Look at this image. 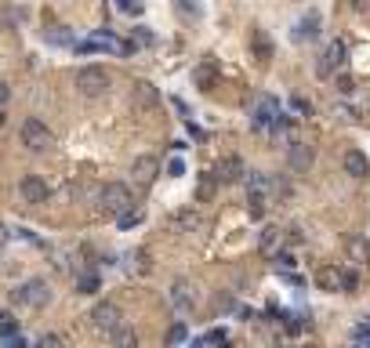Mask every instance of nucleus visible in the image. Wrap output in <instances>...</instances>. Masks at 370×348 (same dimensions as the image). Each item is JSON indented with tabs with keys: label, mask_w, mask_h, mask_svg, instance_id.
<instances>
[{
	"label": "nucleus",
	"mask_w": 370,
	"mask_h": 348,
	"mask_svg": "<svg viewBox=\"0 0 370 348\" xmlns=\"http://www.w3.org/2000/svg\"><path fill=\"white\" fill-rule=\"evenodd\" d=\"M316 287L326 290V294H352L359 287V276L341 269V265H319L316 269Z\"/></svg>",
	"instance_id": "obj_1"
},
{
	"label": "nucleus",
	"mask_w": 370,
	"mask_h": 348,
	"mask_svg": "<svg viewBox=\"0 0 370 348\" xmlns=\"http://www.w3.org/2000/svg\"><path fill=\"white\" fill-rule=\"evenodd\" d=\"M244 182H247V203H251V218H261V210H265L269 203H276V196H272V174L251 170Z\"/></svg>",
	"instance_id": "obj_2"
},
{
	"label": "nucleus",
	"mask_w": 370,
	"mask_h": 348,
	"mask_svg": "<svg viewBox=\"0 0 370 348\" xmlns=\"http://www.w3.org/2000/svg\"><path fill=\"white\" fill-rule=\"evenodd\" d=\"M98 207H102V214H109V218H124L131 207H135V196H131V189H127L124 182H109V185H102V192H98Z\"/></svg>",
	"instance_id": "obj_3"
},
{
	"label": "nucleus",
	"mask_w": 370,
	"mask_h": 348,
	"mask_svg": "<svg viewBox=\"0 0 370 348\" xmlns=\"http://www.w3.org/2000/svg\"><path fill=\"white\" fill-rule=\"evenodd\" d=\"M77 91L84 98H98L109 91V73L102 69V65H84V69H77Z\"/></svg>",
	"instance_id": "obj_4"
},
{
	"label": "nucleus",
	"mask_w": 370,
	"mask_h": 348,
	"mask_svg": "<svg viewBox=\"0 0 370 348\" xmlns=\"http://www.w3.org/2000/svg\"><path fill=\"white\" fill-rule=\"evenodd\" d=\"M22 145H26L29 152H48L55 145L51 127L44 123V120H37V116H29L26 123H22Z\"/></svg>",
	"instance_id": "obj_5"
},
{
	"label": "nucleus",
	"mask_w": 370,
	"mask_h": 348,
	"mask_svg": "<svg viewBox=\"0 0 370 348\" xmlns=\"http://www.w3.org/2000/svg\"><path fill=\"white\" fill-rule=\"evenodd\" d=\"M283 120V113H279V102L272 98V95H261L258 102H254V109H251V127L254 130H269L272 135V127Z\"/></svg>",
	"instance_id": "obj_6"
},
{
	"label": "nucleus",
	"mask_w": 370,
	"mask_h": 348,
	"mask_svg": "<svg viewBox=\"0 0 370 348\" xmlns=\"http://www.w3.org/2000/svg\"><path fill=\"white\" fill-rule=\"evenodd\" d=\"M11 294H15L18 304H26V309H44V304L51 301V290H48V283H44V279H26Z\"/></svg>",
	"instance_id": "obj_7"
},
{
	"label": "nucleus",
	"mask_w": 370,
	"mask_h": 348,
	"mask_svg": "<svg viewBox=\"0 0 370 348\" xmlns=\"http://www.w3.org/2000/svg\"><path fill=\"white\" fill-rule=\"evenodd\" d=\"M91 323L98 326V330H105V334L120 330V326H124V312H120V304H117V301H98L95 309H91Z\"/></svg>",
	"instance_id": "obj_8"
},
{
	"label": "nucleus",
	"mask_w": 370,
	"mask_h": 348,
	"mask_svg": "<svg viewBox=\"0 0 370 348\" xmlns=\"http://www.w3.org/2000/svg\"><path fill=\"white\" fill-rule=\"evenodd\" d=\"M345 55H348L345 40H331V44H326V51L319 55V62H316V76H334L345 65Z\"/></svg>",
	"instance_id": "obj_9"
},
{
	"label": "nucleus",
	"mask_w": 370,
	"mask_h": 348,
	"mask_svg": "<svg viewBox=\"0 0 370 348\" xmlns=\"http://www.w3.org/2000/svg\"><path fill=\"white\" fill-rule=\"evenodd\" d=\"M167 301H171V309H174V312L189 316V312L196 309V287H192L189 279H174V283H171V294H167Z\"/></svg>",
	"instance_id": "obj_10"
},
{
	"label": "nucleus",
	"mask_w": 370,
	"mask_h": 348,
	"mask_svg": "<svg viewBox=\"0 0 370 348\" xmlns=\"http://www.w3.org/2000/svg\"><path fill=\"white\" fill-rule=\"evenodd\" d=\"M18 196H22V200H26V203H48V196H51V185L48 182H44L40 178V174H26V178H22L18 182Z\"/></svg>",
	"instance_id": "obj_11"
},
{
	"label": "nucleus",
	"mask_w": 370,
	"mask_h": 348,
	"mask_svg": "<svg viewBox=\"0 0 370 348\" xmlns=\"http://www.w3.org/2000/svg\"><path fill=\"white\" fill-rule=\"evenodd\" d=\"M312 160H316V152H312L309 142H291V145H287V167H291L294 174H309Z\"/></svg>",
	"instance_id": "obj_12"
},
{
	"label": "nucleus",
	"mask_w": 370,
	"mask_h": 348,
	"mask_svg": "<svg viewBox=\"0 0 370 348\" xmlns=\"http://www.w3.org/2000/svg\"><path fill=\"white\" fill-rule=\"evenodd\" d=\"M157 174H160V160L157 156H138L135 163H131V178H135L138 189H149L152 182H157Z\"/></svg>",
	"instance_id": "obj_13"
},
{
	"label": "nucleus",
	"mask_w": 370,
	"mask_h": 348,
	"mask_svg": "<svg viewBox=\"0 0 370 348\" xmlns=\"http://www.w3.org/2000/svg\"><path fill=\"white\" fill-rule=\"evenodd\" d=\"M157 102H160V91L149 80H135V83H131V105H135L138 113H149Z\"/></svg>",
	"instance_id": "obj_14"
},
{
	"label": "nucleus",
	"mask_w": 370,
	"mask_h": 348,
	"mask_svg": "<svg viewBox=\"0 0 370 348\" xmlns=\"http://www.w3.org/2000/svg\"><path fill=\"white\" fill-rule=\"evenodd\" d=\"M239 178H247L244 160H239V156L218 160V167H214V182H218V185H232V182H239Z\"/></svg>",
	"instance_id": "obj_15"
},
{
	"label": "nucleus",
	"mask_w": 370,
	"mask_h": 348,
	"mask_svg": "<svg viewBox=\"0 0 370 348\" xmlns=\"http://www.w3.org/2000/svg\"><path fill=\"white\" fill-rule=\"evenodd\" d=\"M283 243H287V232L276 229V225H265V229H261V236H258V250L265 254V257L283 254Z\"/></svg>",
	"instance_id": "obj_16"
},
{
	"label": "nucleus",
	"mask_w": 370,
	"mask_h": 348,
	"mask_svg": "<svg viewBox=\"0 0 370 348\" xmlns=\"http://www.w3.org/2000/svg\"><path fill=\"white\" fill-rule=\"evenodd\" d=\"M171 232H182V236H189V232H200L204 229V218L196 214L192 207H185V210H178V214H171Z\"/></svg>",
	"instance_id": "obj_17"
},
{
	"label": "nucleus",
	"mask_w": 370,
	"mask_h": 348,
	"mask_svg": "<svg viewBox=\"0 0 370 348\" xmlns=\"http://www.w3.org/2000/svg\"><path fill=\"white\" fill-rule=\"evenodd\" d=\"M316 33H319V11H309L305 18H298V22H294V29H291V36H294L298 44L312 40Z\"/></svg>",
	"instance_id": "obj_18"
},
{
	"label": "nucleus",
	"mask_w": 370,
	"mask_h": 348,
	"mask_svg": "<svg viewBox=\"0 0 370 348\" xmlns=\"http://www.w3.org/2000/svg\"><path fill=\"white\" fill-rule=\"evenodd\" d=\"M341 167H345V174H352V178H366L370 174V163H366V156L359 149H348L341 156Z\"/></svg>",
	"instance_id": "obj_19"
},
{
	"label": "nucleus",
	"mask_w": 370,
	"mask_h": 348,
	"mask_svg": "<svg viewBox=\"0 0 370 348\" xmlns=\"http://www.w3.org/2000/svg\"><path fill=\"white\" fill-rule=\"evenodd\" d=\"M345 254L352 257V261H370V243H366V236H359V232H352V236H345Z\"/></svg>",
	"instance_id": "obj_20"
},
{
	"label": "nucleus",
	"mask_w": 370,
	"mask_h": 348,
	"mask_svg": "<svg viewBox=\"0 0 370 348\" xmlns=\"http://www.w3.org/2000/svg\"><path fill=\"white\" fill-rule=\"evenodd\" d=\"M251 48H254V55H258V62H269L272 58V40H269V33L265 29H251Z\"/></svg>",
	"instance_id": "obj_21"
},
{
	"label": "nucleus",
	"mask_w": 370,
	"mask_h": 348,
	"mask_svg": "<svg viewBox=\"0 0 370 348\" xmlns=\"http://www.w3.org/2000/svg\"><path fill=\"white\" fill-rule=\"evenodd\" d=\"M109 344H113V348H138V334H135V330H131V326L124 323L120 330H113V334H109Z\"/></svg>",
	"instance_id": "obj_22"
},
{
	"label": "nucleus",
	"mask_w": 370,
	"mask_h": 348,
	"mask_svg": "<svg viewBox=\"0 0 370 348\" xmlns=\"http://www.w3.org/2000/svg\"><path fill=\"white\" fill-rule=\"evenodd\" d=\"M102 279L98 272H77V294H98Z\"/></svg>",
	"instance_id": "obj_23"
},
{
	"label": "nucleus",
	"mask_w": 370,
	"mask_h": 348,
	"mask_svg": "<svg viewBox=\"0 0 370 348\" xmlns=\"http://www.w3.org/2000/svg\"><path fill=\"white\" fill-rule=\"evenodd\" d=\"M149 269H152V261H149V250H135V254H131V272L145 276Z\"/></svg>",
	"instance_id": "obj_24"
},
{
	"label": "nucleus",
	"mask_w": 370,
	"mask_h": 348,
	"mask_svg": "<svg viewBox=\"0 0 370 348\" xmlns=\"http://www.w3.org/2000/svg\"><path fill=\"white\" fill-rule=\"evenodd\" d=\"M0 337H4V341H11V337H18V319L15 316H0Z\"/></svg>",
	"instance_id": "obj_25"
},
{
	"label": "nucleus",
	"mask_w": 370,
	"mask_h": 348,
	"mask_svg": "<svg viewBox=\"0 0 370 348\" xmlns=\"http://www.w3.org/2000/svg\"><path fill=\"white\" fill-rule=\"evenodd\" d=\"M142 218H145V214H142L138 207H131V210H127L124 218H117V225H120V229L127 232V229H135V225H142Z\"/></svg>",
	"instance_id": "obj_26"
},
{
	"label": "nucleus",
	"mask_w": 370,
	"mask_h": 348,
	"mask_svg": "<svg viewBox=\"0 0 370 348\" xmlns=\"http://www.w3.org/2000/svg\"><path fill=\"white\" fill-rule=\"evenodd\" d=\"M44 40H48V44H73V33L65 29V26H55V29L44 33Z\"/></svg>",
	"instance_id": "obj_27"
},
{
	"label": "nucleus",
	"mask_w": 370,
	"mask_h": 348,
	"mask_svg": "<svg viewBox=\"0 0 370 348\" xmlns=\"http://www.w3.org/2000/svg\"><path fill=\"white\" fill-rule=\"evenodd\" d=\"M192 76H196V83H200V87H211V83H214V65H211V62L196 65V73H192Z\"/></svg>",
	"instance_id": "obj_28"
},
{
	"label": "nucleus",
	"mask_w": 370,
	"mask_h": 348,
	"mask_svg": "<svg viewBox=\"0 0 370 348\" xmlns=\"http://www.w3.org/2000/svg\"><path fill=\"white\" fill-rule=\"evenodd\" d=\"M185 337H189V326L185 323H174L171 330H167V344H182Z\"/></svg>",
	"instance_id": "obj_29"
},
{
	"label": "nucleus",
	"mask_w": 370,
	"mask_h": 348,
	"mask_svg": "<svg viewBox=\"0 0 370 348\" xmlns=\"http://www.w3.org/2000/svg\"><path fill=\"white\" fill-rule=\"evenodd\" d=\"M352 337H356L363 348H370V319H363V323L356 326V330H352Z\"/></svg>",
	"instance_id": "obj_30"
},
{
	"label": "nucleus",
	"mask_w": 370,
	"mask_h": 348,
	"mask_svg": "<svg viewBox=\"0 0 370 348\" xmlns=\"http://www.w3.org/2000/svg\"><path fill=\"white\" fill-rule=\"evenodd\" d=\"M33 348H62V337L58 334H40Z\"/></svg>",
	"instance_id": "obj_31"
},
{
	"label": "nucleus",
	"mask_w": 370,
	"mask_h": 348,
	"mask_svg": "<svg viewBox=\"0 0 370 348\" xmlns=\"http://www.w3.org/2000/svg\"><path fill=\"white\" fill-rule=\"evenodd\" d=\"M291 109H294L298 116H312V105L305 102V98H291Z\"/></svg>",
	"instance_id": "obj_32"
},
{
	"label": "nucleus",
	"mask_w": 370,
	"mask_h": 348,
	"mask_svg": "<svg viewBox=\"0 0 370 348\" xmlns=\"http://www.w3.org/2000/svg\"><path fill=\"white\" fill-rule=\"evenodd\" d=\"M272 261H276L279 269H294V265H298V261H294V254H287V250H283V254H276Z\"/></svg>",
	"instance_id": "obj_33"
},
{
	"label": "nucleus",
	"mask_w": 370,
	"mask_h": 348,
	"mask_svg": "<svg viewBox=\"0 0 370 348\" xmlns=\"http://www.w3.org/2000/svg\"><path fill=\"white\" fill-rule=\"evenodd\" d=\"M120 11L124 15H142V4L138 0H120Z\"/></svg>",
	"instance_id": "obj_34"
},
{
	"label": "nucleus",
	"mask_w": 370,
	"mask_h": 348,
	"mask_svg": "<svg viewBox=\"0 0 370 348\" xmlns=\"http://www.w3.org/2000/svg\"><path fill=\"white\" fill-rule=\"evenodd\" d=\"M334 116H338V120H356V109H348V105L341 102V105H334Z\"/></svg>",
	"instance_id": "obj_35"
},
{
	"label": "nucleus",
	"mask_w": 370,
	"mask_h": 348,
	"mask_svg": "<svg viewBox=\"0 0 370 348\" xmlns=\"http://www.w3.org/2000/svg\"><path fill=\"white\" fill-rule=\"evenodd\" d=\"M214 185H218V182H214V174H207V178L200 182V200H207V196L214 192Z\"/></svg>",
	"instance_id": "obj_36"
},
{
	"label": "nucleus",
	"mask_w": 370,
	"mask_h": 348,
	"mask_svg": "<svg viewBox=\"0 0 370 348\" xmlns=\"http://www.w3.org/2000/svg\"><path fill=\"white\" fill-rule=\"evenodd\" d=\"M167 174H171V178H182V174H185V163H182V160H171V163H167Z\"/></svg>",
	"instance_id": "obj_37"
},
{
	"label": "nucleus",
	"mask_w": 370,
	"mask_h": 348,
	"mask_svg": "<svg viewBox=\"0 0 370 348\" xmlns=\"http://www.w3.org/2000/svg\"><path fill=\"white\" fill-rule=\"evenodd\" d=\"M11 102V87H8V80H0V109H4Z\"/></svg>",
	"instance_id": "obj_38"
},
{
	"label": "nucleus",
	"mask_w": 370,
	"mask_h": 348,
	"mask_svg": "<svg viewBox=\"0 0 370 348\" xmlns=\"http://www.w3.org/2000/svg\"><path fill=\"white\" fill-rule=\"evenodd\" d=\"M338 91H341V95H352V91H356V83L348 80V76H341V80H338Z\"/></svg>",
	"instance_id": "obj_39"
},
{
	"label": "nucleus",
	"mask_w": 370,
	"mask_h": 348,
	"mask_svg": "<svg viewBox=\"0 0 370 348\" xmlns=\"http://www.w3.org/2000/svg\"><path fill=\"white\" fill-rule=\"evenodd\" d=\"M135 40H138V44H152V33H149L145 26H138V29H135Z\"/></svg>",
	"instance_id": "obj_40"
},
{
	"label": "nucleus",
	"mask_w": 370,
	"mask_h": 348,
	"mask_svg": "<svg viewBox=\"0 0 370 348\" xmlns=\"http://www.w3.org/2000/svg\"><path fill=\"white\" fill-rule=\"evenodd\" d=\"M283 232H287V239H291V243H301V239H305L298 225H291V229H283Z\"/></svg>",
	"instance_id": "obj_41"
},
{
	"label": "nucleus",
	"mask_w": 370,
	"mask_h": 348,
	"mask_svg": "<svg viewBox=\"0 0 370 348\" xmlns=\"http://www.w3.org/2000/svg\"><path fill=\"white\" fill-rule=\"evenodd\" d=\"M8 239H11V232H8V225H4V222H0V250L8 247Z\"/></svg>",
	"instance_id": "obj_42"
},
{
	"label": "nucleus",
	"mask_w": 370,
	"mask_h": 348,
	"mask_svg": "<svg viewBox=\"0 0 370 348\" xmlns=\"http://www.w3.org/2000/svg\"><path fill=\"white\" fill-rule=\"evenodd\" d=\"M8 348H29V344H26V337L18 334V337H11V341H8Z\"/></svg>",
	"instance_id": "obj_43"
},
{
	"label": "nucleus",
	"mask_w": 370,
	"mask_h": 348,
	"mask_svg": "<svg viewBox=\"0 0 370 348\" xmlns=\"http://www.w3.org/2000/svg\"><path fill=\"white\" fill-rule=\"evenodd\" d=\"M178 11H182V15H192V18L200 15V8H192V4H178Z\"/></svg>",
	"instance_id": "obj_44"
},
{
	"label": "nucleus",
	"mask_w": 370,
	"mask_h": 348,
	"mask_svg": "<svg viewBox=\"0 0 370 348\" xmlns=\"http://www.w3.org/2000/svg\"><path fill=\"white\" fill-rule=\"evenodd\" d=\"M301 348H312V344H301Z\"/></svg>",
	"instance_id": "obj_45"
},
{
	"label": "nucleus",
	"mask_w": 370,
	"mask_h": 348,
	"mask_svg": "<svg viewBox=\"0 0 370 348\" xmlns=\"http://www.w3.org/2000/svg\"><path fill=\"white\" fill-rule=\"evenodd\" d=\"M356 348H363V344H356Z\"/></svg>",
	"instance_id": "obj_46"
},
{
	"label": "nucleus",
	"mask_w": 370,
	"mask_h": 348,
	"mask_svg": "<svg viewBox=\"0 0 370 348\" xmlns=\"http://www.w3.org/2000/svg\"><path fill=\"white\" fill-rule=\"evenodd\" d=\"M0 316H4V312H0Z\"/></svg>",
	"instance_id": "obj_47"
}]
</instances>
